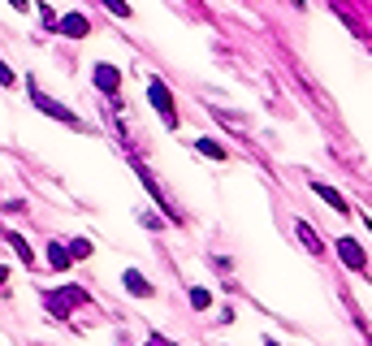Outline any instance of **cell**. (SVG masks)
<instances>
[{
    "mask_svg": "<svg viewBox=\"0 0 372 346\" xmlns=\"http://www.w3.org/2000/svg\"><path fill=\"white\" fill-rule=\"evenodd\" d=\"M48 265H52V269H70V251L61 242H52V247H48Z\"/></svg>",
    "mask_w": 372,
    "mask_h": 346,
    "instance_id": "cell-10",
    "label": "cell"
},
{
    "mask_svg": "<svg viewBox=\"0 0 372 346\" xmlns=\"http://www.w3.org/2000/svg\"><path fill=\"white\" fill-rule=\"evenodd\" d=\"M13 82H18V78H13V70H9L5 61H0V87H13Z\"/></svg>",
    "mask_w": 372,
    "mask_h": 346,
    "instance_id": "cell-16",
    "label": "cell"
},
{
    "mask_svg": "<svg viewBox=\"0 0 372 346\" xmlns=\"http://www.w3.org/2000/svg\"><path fill=\"white\" fill-rule=\"evenodd\" d=\"M295 234H299V242H303V247H307V251H312V256H320V251H325V242L316 238V229L307 225V221H299V225H295Z\"/></svg>",
    "mask_w": 372,
    "mask_h": 346,
    "instance_id": "cell-7",
    "label": "cell"
},
{
    "mask_svg": "<svg viewBox=\"0 0 372 346\" xmlns=\"http://www.w3.org/2000/svg\"><path fill=\"white\" fill-rule=\"evenodd\" d=\"M95 87H100V91H117L121 87V74H117V65H108V61H100V65H95Z\"/></svg>",
    "mask_w": 372,
    "mask_h": 346,
    "instance_id": "cell-6",
    "label": "cell"
},
{
    "mask_svg": "<svg viewBox=\"0 0 372 346\" xmlns=\"http://www.w3.org/2000/svg\"><path fill=\"white\" fill-rule=\"evenodd\" d=\"M30 100H35V104L48 113V117H57V122H66V126H78V117H74L70 108H61L57 100H48V95H39V87H35V82H30Z\"/></svg>",
    "mask_w": 372,
    "mask_h": 346,
    "instance_id": "cell-3",
    "label": "cell"
},
{
    "mask_svg": "<svg viewBox=\"0 0 372 346\" xmlns=\"http://www.w3.org/2000/svg\"><path fill=\"white\" fill-rule=\"evenodd\" d=\"M264 346H277V342H264Z\"/></svg>",
    "mask_w": 372,
    "mask_h": 346,
    "instance_id": "cell-19",
    "label": "cell"
},
{
    "mask_svg": "<svg viewBox=\"0 0 372 346\" xmlns=\"http://www.w3.org/2000/svg\"><path fill=\"white\" fill-rule=\"evenodd\" d=\"M0 282H5V269H0Z\"/></svg>",
    "mask_w": 372,
    "mask_h": 346,
    "instance_id": "cell-18",
    "label": "cell"
},
{
    "mask_svg": "<svg viewBox=\"0 0 372 346\" xmlns=\"http://www.w3.org/2000/svg\"><path fill=\"white\" fill-rule=\"evenodd\" d=\"M312 191H316V195H320V200H325V204H333V212H351V208H346V200H342V195H337L333 186H325V182H316Z\"/></svg>",
    "mask_w": 372,
    "mask_h": 346,
    "instance_id": "cell-9",
    "label": "cell"
},
{
    "mask_svg": "<svg viewBox=\"0 0 372 346\" xmlns=\"http://www.w3.org/2000/svg\"><path fill=\"white\" fill-rule=\"evenodd\" d=\"M337 256L346 260V269H355V273H364L368 269V256H364V247L355 242V238H337Z\"/></svg>",
    "mask_w": 372,
    "mask_h": 346,
    "instance_id": "cell-4",
    "label": "cell"
},
{
    "mask_svg": "<svg viewBox=\"0 0 372 346\" xmlns=\"http://www.w3.org/2000/svg\"><path fill=\"white\" fill-rule=\"evenodd\" d=\"M126 290L139 294V299H152V286L143 282V273H135V269H126Z\"/></svg>",
    "mask_w": 372,
    "mask_h": 346,
    "instance_id": "cell-8",
    "label": "cell"
},
{
    "mask_svg": "<svg viewBox=\"0 0 372 346\" xmlns=\"http://www.w3.org/2000/svg\"><path fill=\"white\" fill-rule=\"evenodd\" d=\"M57 30H61V35H70V39H83V35H91V22L83 18V13H66V18L57 22Z\"/></svg>",
    "mask_w": 372,
    "mask_h": 346,
    "instance_id": "cell-5",
    "label": "cell"
},
{
    "mask_svg": "<svg viewBox=\"0 0 372 346\" xmlns=\"http://www.w3.org/2000/svg\"><path fill=\"white\" fill-rule=\"evenodd\" d=\"M9 5H13V9H22V13H26V5H30V0H9Z\"/></svg>",
    "mask_w": 372,
    "mask_h": 346,
    "instance_id": "cell-17",
    "label": "cell"
},
{
    "mask_svg": "<svg viewBox=\"0 0 372 346\" xmlns=\"http://www.w3.org/2000/svg\"><path fill=\"white\" fill-rule=\"evenodd\" d=\"M104 9L117 13V18H130V5H126V0H104Z\"/></svg>",
    "mask_w": 372,
    "mask_h": 346,
    "instance_id": "cell-13",
    "label": "cell"
},
{
    "mask_svg": "<svg viewBox=\"0 0 372 346\" xmlns=\"http://www.w3.org/2000/svg\"><path fill=\"white\" fill-rule=\"evenodd\" d=\"M190 303H195V307H208V303H213V294H208V290H190Z\"/></svg>",
    "mask_w": 372,
    "mask_h": 346,
    "instance_id": "cell-15",
    "label": "cell"
},
{
    "mask_svg": "<svg viewBox=\"0 0 372 346\" xmlns=\"http://www.w3.org/2000/svg\"><path fill=\"white\" fill-rule=\"evenodd\" d=\"M9 242H13V251L22 256V265H30V247L22 242V234H9Z\"/></svg>",
    "mask_w": 372,
    "mask_h": 346,
    "instance_id": "cell-12",
    "label": "cell"
},
{
    "mask_svg": "<svg viewBox=\"0 0 372 346\" xmlns=\"http://www.w3.org/2000/svg\"><path fill=\"white\" fill-rule=\"evenodd\" d=\"M195 147H199L204 156H213V160H225V147H221V143H213V139H195Z\"/></svg>",
    "mask_w": 372,
    "mask_h": 346,
    "instance_id": "cell-11",
    "label": "cell"
},
{
    "mask_svg": "<svg viewBox=\"0 0 372 346\" xmlns=\"http://www.w3.org/2000/svg\"><path fill=\"white\" fill-rule=\"evenodd\" d=\"M83 256H91V242H83V238H74V247H70V260H83Z\"/></svg>",
    "mask_w": 372,
    "mask_h": 346,
    "instance_id": "cell-14",
    "label": "cell"
},
{
    "mask_svg": "<svg viewBox=\"0 0 372 346\" xmlns=\"http://www.w3.org/2000/svg\"><path fill=\"white\" fill-rule=\"evenodd\" d=\"M148 95H152V108H156L160 117H165V126L173 130V126H177V113H173V95H169V87H165L160 78H152V82H148Z\"/></svg>",
    "mask_w": 372,
    "mask_h": 346,
    "instance_id": "cell-1",
    "label": "cell"
},
{
    "mask_svg": "<svg viewBox=\"0 0 372 346\" xmlns=\"http://www.w3.org/2000/svg\"><path fill=\"white\" fill-rule=\"evenodd\" d=\"M83 303H87V290H78V286H66L61 294H48V307L61 311V316H66L70 307H83Z\"/></svg>",
    "mask_w": 372,
    "mask_h": 346,
    "instance_id": "cell-2",
    "label": "cell"
}]
</instances>
